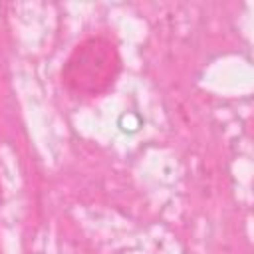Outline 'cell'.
<instances>
[{
	"label": "cell",
	"instance_id": "obj_1",
	"mask_svg": "<svg viewBox=\"0 0 254 254\" xmlns=\"http://www.w3.org/2000/svg\"><path fill=\"white\" fill-rule=\"evenodd\" d=\"M121 71V56L115 44L103 36L79 42L62 67V81L81 95L105 93Z\"/></svg>",
	"mask_w": 254,
	"mask_h": 254
}]
</instances>
